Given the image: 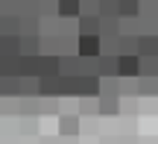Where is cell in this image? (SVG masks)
<instances>
[{
	"instance_id": "4",
	"label": "cell",
	"mask_w": 158,
	"mask_h": 144,
	"mask_svg": "<svg viewBox=\"0 0 158 144\" xmlns=\"http://www.w3.org/2000/svg\"><path fill=\"white\" fill-rule=\"evenodd\" d=\"M59 74V56L56 53H38V76Z\"/></svg>"
},
{
	"instance_id": "12",
	"label": "cell",
	"mask_w": 158,
	"mask_h": 144,
	"mask_svg": "<svg viewBox=\"0 0 158 144\" xmlns=\"http://www.w3.org/2000/svg\"><path fill=\"white\" fill-rule=\"evenodd\" d=\"M100 15H120L117 0H100Z\"/></svg>"
},
{
	"instance_id": "14",
	"label": "cell",
	"mask_w": 158,
	"mask_h": 144,
	"mask_svg": "<svg viewBox=\"0 0 158 144\" xmlns=\"http://www.w3.org/2000/svg\"><path fill=\"white\" fill-rule=\"evenodd\" d=\"M62 133L68 135V138H73V135H76V121H68V118H64V121H62Z\"/></svg>"
},
{
	"instance_id": "9",
	"label": "cell",
	"mask_w": 158,
	"mask_h": 144,
	"mask_svg": "<svg viewBox=\"0 0 158 144\" xmlns=\"http://www.w3.org/2000/svg\"><path fill=\"white\" fill-rule=\"evenodd\" d=\"M59 18H76L79 15V0H56Z\"/></svg>"
},
{
	"instance_id": "10",
	"label": "cell",
	"mask_w": 158,
	"mask_h": 144,
	"mask_svg": "<svg viewBox=\"0 0 158 144\" xmlns=\"http://www.w3.org/2000/svg\"><path fill=\"white\" fill-rule=\"evenodd\" d=\"M117 9H120V18H135L141 12V0H117Z\"/></svg>"
},
{
	"instance_id": "1",
	"label": "cell",
	"mask_w": 158,
	"mask_h": 144,
	"mask_svg": "<svg viewBox=\"0 0 158 144\" xmlns=\"http://www.w3.org/2000/svg\"><path fill=\"white\" fill-rule=\"evenodd\" d=\"M76 53L85 59H97L102 53V35L100 33H79L76 35Z\"/></svg>"
},
{
	"instance_id": "8",
	"label": "cell",
	"mask_w": 158,
	"mask_h": 144,
	"mask_svg": "<svg viewBox=\"0 0 158 144\" xmlns=\"http://www.w3.org/2000/svg\"><path fill=\"white\" fill-rule=\"evenodd\" d=\"M76 33H100V15H76Z\"/></svg>"
},
{
	"instance_id": "5",
	"label": "cell",
	"mask_w": 158,
	"mask_h": 144,
	"mask_svg": "<svg viewBox=\"0 0 158 144\" xmlns=\"http://www.w3.org/2000/svg\"><path fill=\"white\" fill-rule=\"evenodd\" d=\"M158 35L149 33V35H138V56H158Z\"/></svg>"
},
{
	"instance_id": "16",
	"label": "cell",
	"mask_w": 158,
	"mask_h": 144,
	"mask_svg": "<svg viewBox=\"0 0 158 144\" xmlns=\"http://www.w3.org/2000/svg\"><path fill=\"white\" fill-rule=\"evenodd\" d=\"M155 35H158V33H155ZM155 50H158V47H155Z\"/></svg>"
},
{
	"instance_id": "2",
	"label": "cell",
	"mask_w": 158,
	"mask_h": 144,
	"mask_svg": "<svg viewBox=\"0 0 158 144\" xmlns=\"http://www.w3.org/2000/svg\"><path fill=\"white\" fill-rule=\"evenodd\" d=\"M117 74H120V80H138V74H141V56L138 53H120L117 56Z\"/></svg>"
},
{
	"instance_id": "11",
	"label": "cell",
	"mask_w": 158,
	"mask_h": 144,
	"mask_svg": "<svg viewBox=\"0 0 158 144\" xmlns=\"http://www.w3.org/2000/svg\"><path fill=\"white\" fill-rule=\"evenodd\" d=\"M138 76H158V56H141V74Z\"/></svg>"
},
{
	"instance_id": "7",
	"label": "cell",
	"mask_w": 158,
	"mask_h": 144,
	"mask_svg": "<svg viewBox=\"0 0 158 144\" xmlns=\"http://www.w3.org/2000/svg\"><path fill=\"white\" fill-rule=\"evenodd\" d=\"M0 35H21V15H0Z\"/></svg>"
},
{
	"instance_id": "13",
	"label": "cell",
	"mask_w": 158,
	"mask_h": 144,
	"mask_svg": "<svg viewBox=\"0 0 158 144\" xmlns=\"http://www.w3.org/2000/svg\"><path fill=\"white\" fill-rule=\"evenodd\" d=\"M79 109H82V115H94V112H100V103H94L91 97H82Z\"/></svg>"
},
{
	"instance_id": "15",
	"label": "cell",
	"mask_w": 158,
	"mask_h": 144,
	"mask_svg": "<svg viewBox=\"0 0 158 144\" xmlns=\"http://www.w3.org/2000/svg\"><path fill=\"white\" fill-rule=\"evenodd\" d=\"M155 33H158V18H155Z\"/></svg>"
},
{
	"instance_id": "6",
	"label": "cell",
	"mask_w": 158,
	"mask_h": 144,
	"mask_svg": "<svg viewBox=\"0 0 158 144\" xmlns=\"http://www.w3.org/2000/svg\"><path fill=\"white\" fill-rule=\"evenodd\" d=\"M0 56H21V35H0Z\"/></svg>"
},
{
	"instance_id": "3",
	"label": "cell",
	"mask_w": 158,
	"mask_h": 144,
	"mask_svg": "<svg viewBox=\"0 0 158 144\" xmlns=\"http://www.w3.org/2000/svg\"><path fill=\"white\" fill-rule=\"evenodd\" d=\"M97 74L100 76H120L117 74V56L114 53H100L97 56Z\"/></svg>"
}]
</instances>
